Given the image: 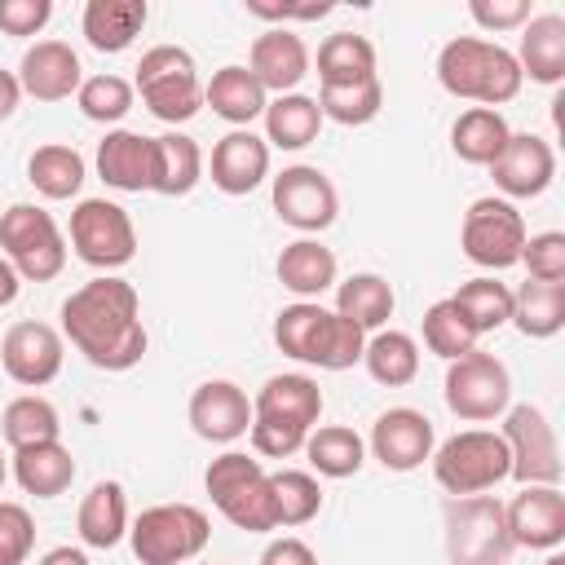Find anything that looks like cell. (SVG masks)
<instances>
[{
	"label": "cell",
	"instance_id": "cell-53",
	"mask_svg": "<svg viewBox=\"0 0 565 565\" xmlns=\"http://www.w3.org/2000/svg\"><path fill=\"white\" fill-rule=\"evenodd\" d=\"M18 102H22V84H18L13 71L0 66V119H9V115L18 110Z\"/></svg>",
	"mask_w": 565,
	"mask_h": 565
},
{
	"label": "cell",
	"instance_id": "cell-49",
	"mask_svg": "<svg viewBox=\"0 0 565 565\" xmlns=\"http://www.w3.org/2000/svg\"><path fill=\"white\" fill-rule=\"evenodd\" d=\"M49 18H53V0H0L4 35H40Z\"/></svg>",
	"mask_w": 565,
	"mask_h": 565
},
{
	"label": "cell",
	"instance_id": "cell-9",
	"mask_svg": "<svg viewBox=\"0 0 565 565\" xmlns=\"http://www.w3.org/2000/svg\"><path fill=\"white\" fill-rule=\"evenodd\" d=\"M0 247L18 278L31 282H49L66 265V238L57 221L35 203H13L9 212H0Z\"/></svg>",
	"mask_w": 565,
	"mask_h": 565
},
{
	"label": "cell",
	"instance_id": "cell-27",
	"mask_svg": "<svg viewBox=\"0 0 565 565\" xmlns=\"http://www.w3.org/2000/svg\"><path fill=\"white\" fill-rule=\"evenodd\" d=\"M203 102L212 106V115H221L234 128H247L252 119L265 115L269 93L256 84V75L247 66H221L207 84H203Z\"/></svg>",
	"mask_w": 565,
	"mask_h": 565
},
{
	"label": "cell",
	"instance_id": "cell-38",
	"mask_svg": "<svg viewBox=\"0 0 565 565\" xmlns=\"http://www.w3.org/2000/svg\"><path fill=\"white\" fill-rule=\"evenodd\" d=\"M362 362L371 371L375 384L384 388H402L419 375V344L406 331H375L362 349Z\"/></svg>",
	"mask_w": 565,
	"mask_h": 565
},
{
	"label": "cell",
	"instance_id": "cell-14",
	"mask_svg": "<svg viewBox=\"0 0 565 565\" xmlns=\"http://www.w3.org/2000/svg\"><path fill=\"white\" fill-rule=\"evenodd\" d=\"M274 212L300 234H322L340 212V194L322 168L291 163L274 177Z\"/></svg>",
	"mask_w": 565,
	"mask_h": 565
},
{
	"label": "cell",
	"instance_id": "cell-4",
	"mask_svg": "<svg viewBox=\"0 0 565 565\" xmlns=\"http://www.w3.org/2000/svg\"><path fill=\"white\" fill-rule=\"evenodd\" d=\"M203 486L216 503V512L247 534H265L278 530V512H274V486L269 472L260 468V459L243 455V450H225L207 463Z\"/></svg>",
	"mask_w": 565,
	"mask_h": 565
},
{
	"label": "cell",
	"instance_id": "cell-52",
	"mask_svg": "<svg viewBox=\"0 0 565 565\" xmlns=\"http://www.w3.org/2000/svg\"><path fill=\"white\" fill-rule=\"evenodd\" d=\"M256 18H269V22H287V18H327L331 13V4H300V9H269V4H247Z\"/></svg>",
	"mask_w": 565,
	"mask_h": 565
},
{
	"label": "cell",
	"instance_id": "cell-25",
	"mask_svg": "<svg viewBox=\"0 0 565 565\" xmlns=\"http://www.w3.org/2000/svg\"><path fill=\"white\" fill-rule=\"evenodd\" d=\"M521 75L534 84H561L565 79V18L561 13H534L521 31V53H516Z\"/></svg>",
	"mask_w": 565,
	"mask_h": 565
},
{
	"label": "cell",
	"instance_id": "cell-56",
	"mask_svg": "<svg viewBox=\"0 0 565 565\" xmlns=\"http://www.w3.org/2000/svg\"><path fill=\"white\" fill-rule=\"evenodd\" d=\"M543 565H565V556H561V552H552V556H547Z\"/></svg>",
	"mask_w": 565,
	"mask_h": 565
},
{
	"label": "cell",
	"instance_id": "cell-47",
	"mask_svg": "<svg viewBox=\"0 0 565 565\" xmlns=\"http://www.w3.org/2000/svg\"><path fill=\"white\" fill-rule=\"evenodd\" d=\"M35 547V521L22 503L0 499V565H26Z\"/></svg>",
	"mask_w": 565,
	"mask_h": 565
},
{
	"label": "cell",
	"instance_id": "cell-19",
	"mask_svg": "<svg viewBox=\"0 0 565 565\" xmlns=\"http://www.w3.org/2000/svg\"><path fill=\"white\" fill-rule=\"evenodd\" d=\"M18 84H22V93L35 97V102H66V97L79 93V84H84L79 53H75L66 40H35V44L22 53Z\"/></svg>",
	"mask_w": 565,
	"mask_h": 565
},
{
	"label": "cell",
	"instance_id": "cell-20",
	"mask_svg": "<svg viewBox=\"0 0 565 565\" xmlns=\"http://www.w3.org/2000/svg\"><path fill=\"white\" fill-rule=\"evenodd\" d=\"M190 428L203 441H238L252 428V402L234 380H203L190 393Z\"/></svg>",
	"mask_w": 565,
	"mask_h": 565
},
{
	"label": "cell",
	"instance_id": "cell-11",
	"mask_svg": "<svg viewBox=\"0 0 565 565\" xmlns=\"http://www.w3.org/2000/svg\"><path fill=\"white\" fill-rule=\"evenodd\" d=\"M71 247L93 269H119L137 256L132 216L110 199H79L71 212Z\"/></svg>",
	"mask_w": 565,
	"mask_h": 565
},
{
	"label": "cell",
	"instance_id": "cell-30",
	"mask_svg": "<svg viewBox=\"0 0 565 565\" xmlns=\"http://www.w3.org/2000/svg\"><path fill=\"white\" fill-rule=\"evenodd\" d=\"M508 137H512V128H508V119H503L499 110L472 106V110H463V115L455 119V128H450V150H455L463 163H472V168H490V163L499 159V150L508 146Z\"/></svg>",
	"mask_w": 565,
	"mask_h": 565
},
{
	"label": "cell",
	"instance_id": "cell-29",
	"mask_svg": "<svg viewBox=\"0 0 565 565\" xmlns=\"http://www.w3.org/2000/svg\"><path fill=\"white\" fill-rule=\"evenodd\" d=\"M278 282L300 300H318L327 287H335V252L318 238L287 243L278 256Z\"/></svg>",
	"mask_w": 565,
	"mask_h": 565
},
{
	"label": "cell",
	"instance_id": "cell-45",
	"mask_svg": "<svg viewBox=\"0 0 565 565\" xmlns=\"http://www.w3.org/2000/svg\"><path fill=\"white\" fill-rule=\"evenodd\" d=\"M132 97L137 88L124 79V75H88L75 93L79 110L93 119V124H119L128 110H132Z\"/></svg>",
	"mask_w": 565,
	"mask_h": 565
},
{
	"label": "cell",
	"instance_id": "cell-22",
	"mask_svg": "<svg viewBox=\"0 0 565 565\" xmlns=\"http://www.w3.org/2000/svg\"><path fill=\"white\" fill-rule=\"evenodd\" d=\"M269 177V146L252 128H234L212 146V185L221 194H252Z\"/></svg>",
	"mask_w": 565,
	"mask_h": 565
},
{
	"label": "cell",
	"instance_id": "cell-48",
	"mask_svg": "<svg viewBox=\"0 0 565 565\" xmlns=\"http://www.w3.org/2000/svg\"><path fill=\"white\" fill-rule=\"evenodd\" d=\"M252 450L265 455V459H287L296 450H305V437L300 428H287V424H269V419H252Z\"/></svg>",
	"mask_w": 565,
	"mask_h": 565
},
{
	"label": "cell",
	"instance_id": "cell-2",
	"mask_svg": "<svg viewBox=\"0 0 565 565\" xmlns=\"http://www.w3.org/2000/svg\"><path fill=\"white\" fill-rule=\"evenodd\" d=\"M437 79L450 97H463V102H477L490 110L512 102L525 84L516 53L494 40H481V35H455L437 53Z\"/></svg>",
	"mask_w": 565,
	"mask_h": 565
},
{
	"label": "cell",
	"instance_id": "cell-57",
	"mask_svg": "<svg viewBox=\"0 0 565 565\" xmlns=\"http://www.w3.org/2000/svg\"><path fill=\"white\" fill-rule=\"evenodd\" d=\"M4 477H9V468H4V455H0V486H4Z\"/></svg>",
	"mask_w": 565,
	"mask_h": 565
},
{
	"label": "cell",
	"instance_id": "cell-28",
	"mask_svg": "<svg viewBox=\"0 0 565 565\" xmlns=\"http://www.w3.org/2000/svg\"><path fill=\"white\" fill-rule=\"evenodd\" d=\"M13 481L35 499H57L75 481V459L62 441H40V446L13 450Z\"/></svg>",
	"mask_w": 565,
	"mask_h": 565
},
{
	"label": "cell",
	"instance_id": "cell-34",
	"mask_svg": "<svg viewBox=\"0 0 565 565\" xmlns=\"http://www.w3.org/2000/svg\"><path fill=\"white\" fill-rule=\"evenodd\" d=\"M512 322L530 340H547L565 327V282H534L525 278L512 291Z\"/></svg>",
	"mask_w": 565,
	"mask_h": 565
},
{
	"label": "cell",
	"instance_id": "cell-46",
	"mask_svg": "<svg viewBox=\"0 0 565 565\" xmlns=\"http://www.w3.org/2000/svg\"><path fill=\"white\" fill-rule=\"evenodd\" d=\"M521 265L530 269L534 282H565V234L561 230L530 234L521 247Z\"/></svg>",
	"mask_w": 565,
	"mask_h": 565
},
{
	"label": "cell",
	"instance_id": "cell-1",
	"mask_svg": "<svg viewBox=\"0 0 565 565\" xmlns=\"http://www.w3.org/2000/svg\"><path fill=\"white\" fill-rule=\"evenodd\" d=\"M62 335L97 366V371H128L146 358V327H141V296L132 282L102 274L88 278L79 291L62 300Z\"/></svg>",
	"mask_w": 565,
	"mask_h": 565
},
{
	"label": "cell",
	"instance_id": "cell-17",
	"mask_svg": "<svg viewBox=\"0 0 565 565\" xmlns=\"http://www.w3.org/2000/svg\"><path fill=\"white\" fill-rule=\"evenodd\" d=\"M508 534L516 547L556 552L565 543V494L561 486H521L512 503H503Z\"/></svg>",
	"mask_w": 565,
	"mask_h": 565
},
{
	"label": "cell",
	"instance_id": "cell-35",
	"mask_svg": "<svg viewBox=\"0 0 565 565\" xmlns=\"http://www.w3.org/2000/svg\"><path fill=\"white\" fill-rule=\"evenodd\" d=\"M393 305H397L393 287L380 274H353L335 287V313L362 331H384V322L393 318Z\"/></svg>",
	"mask_w": 565,
	"mask_h": 565
},
{
	"label": "cell",
	"instance_id": "cell-15",
	"mask_svg": "<svg viewBox=\"0 0 565 565\" xmlns=\"http://www.w3.org/2000/svg\"><path fill=\"white\" fill-rule=\"evenodd\" d=\"M62 335L49 322H13L0 340V362L4 375L22 388H40L49 380H57L62 371Z\"/></svg>",
	"mask_w": 565,
	"mask_h": 565
},
{
	"label": "cell",
	"instance_id": "cell-40",
	"mask_svg": "<svg viewBox=\"0 0 565 565\" xmlns=\"http://www.w3.org/2000/svg\"><path fill=\"white\" fill-rule=\"evenodd\" d=\"M0 433H4V441H9L13 450H26V446H40V441H57L62 419H57L53 402H44V397H35V393H22V397H13V402L4 406Z\"/></svg>",
	"mask_w": 565,
	"mask_h": 565
},
{
	"label": "cell",
	"instance_id": "cell-23",
	"mask_svg": "<svg viewBox=\"0 0 565 565\" xmlns=\"http://www.w3.org/2000/svg\"><path fill=\"white\" fill-rule=\"evenodd\" d=\"M322 415V388L309 375H269L252 402V419H269V424H287L300 433H313Z\"/></svg>",
	"mask_w": 565,
	"mask_h": 565
},
{
	"label": "cell",
	"instance_id": "cell-44",
	"mask_svg": "<svg viewBox=\"0 0 565 565\" xmlns=\"http://www.w3.org/2000/svg\"><path fill=\"white\" fill-rule=\"evenodd\" d=\"M269 486H274V512H278V525H305L322 512V486L313 472H300V468H282V472H269Z\"/></svg>",
	"mask_w": 565,
	"mask_h": 565
},
{
	"label": "cell",
	"instance_id": "cell-12",
	"mask_svg": "<svg viewBox=\"0 0 565 565\" xmlns=\"http://www.w3.org/2000/svg\"><path fill=\"white\" fill-rule=\"evenodd\" d=\"M525 216L508 203V199H477L468 212H463V230H459V243H463V256L481 269H508V265H521V247H525Z\"/></svg>",
	"mask_w": 565,
	"mask_h": 565
},
{
	"label": "cell",
	"instance_id": "cell-24",
	"mask_svg": "<svg viewBox=\"0 0 565 565\" xmlns=\"http://www.w3.org/2000/svg\"><path fill=\"white\" fill-rule=\"evenodd\" d=\"M97 172L115 190H128V194L150 190V181H154V137L128 132V128L106 132L97 141Z\"/></svg>",
	"mask_w": 565,
	"mask_h": 565
},
{
	"label": "cell",
	"instance_id": "cell-10",
	"mask_svg": "<svg viewBox=\"0 0 565 565\" xmlns=\"http://www.w3.org/2000/svg\"><path fill=\"white\" fill-rule=\"evenodd\" d=\"M512 402V375L494 353H463L446 366V406L468 419V424H486L499 419Z\"/></svg>",
	"mask_w": 565,
	"mask_h": 565
},
{
	"label": "cell",
	"instance_id": "cell-55",
	"mask_svg": "<svg viewBox=\"0 0 565 565\" xmlns=\"http://www.w3.org/2000/svg\"><path fill=\"white\" fill-rule=\"evenodd\" d=\"M40 565H88V556L79 547H53L40 556Z\"/></svg>",
	"mask_w": 565,
	"mask_h": 565
},
{
	"label": "cell",
	"instance_id": "cell-32",
	"mask_svg": "<svg viewBox=\"0 0 565 565\" xmlns=\"http://www.w3.org/2000/svg\"><path fill=\"white\" fill-rule=\"evenodd\" d=\"M199 177H203V150L194 137H185V132L154 137V181H150L154 194H168V199L190 194L199 185Z\"/></svg>",
	"mask_w": 565,
	"mask_h": 565
},
{
	"label": "cell",
	"instance_id": "cell-21",
	"mask_svg": "<svg viewBox=\"0 0 565 565\" xmlns=\"http://www.w3.org/2000/svg\"><path fill=\"white\" fill-rule=\"evenodd\" d=\"M247 71L256 75V84L265 93H291L305 75H309V44L287 31V26H274L265 35L252 40V57H247Z\"/></svg>",
	"mask_w": 565,
	"mask_h": 565
},
{
	"label": "cell",
	"instance_id": "cell-36",
	"mask_svg": "<svg viewBox=\"0 0 565 565\" xmlns=\"http://www.w3.org/2000/svg\"><path fill=\"white\" fill-rule=\"evenodd\" d=\"M318 79L322 84H362L375 79V44L358 31H335L318 44Z\"/></svg>",
	"mask_w": 565,
	"mask_h": 565
},
{
	"label": "cell",
	"instance_id": "cell-33",
	"mask_svg": "<svg viewBox=\"0 0 565 565\" xmlns=\"http://www.w3.org/2000/svg\"><path fill=\"white\" fill-rule=\"evenodd\" d=\"M322 128V110L305 93H282L265 106V146L278 150H305Z\"/></svg>",
	"mask_w": 565,
	"mask_h": 565
},
{
	"label": "cell",
	"instance_id": "cell-5",
	"mask_svg": "<svg viewBox=\"0 0 565 565\" xmlns=\"http://www.w3.org/2000/svg\"><path fill=\"white\" fill-rule=\"evenodd\" d=\"M508 472H512L508 446H503V437L490 433V428H463V433L446 437V441L433 450V477H437V486H441L450 499L486 494V490H494Z\"/></svg>",
	"mask_w": 565,
	"mask_h": 565
},
{
	"label": "cell",
	"instance_id": "cell-31",
	"mask_svg": "<svg viewBox=\"0 0 565 565\" xmlns=\"http://www.w3.org/2000/svg\"><path fill=\"white\" fill-rule=\"evenodd\" d=\"M75 525H79V539L88 547H115L128 534V499H124V486L119 481H97L84 494Z\"/></svg>",
	"mask_w": 565,
	"mask_h": 565
},
{
	"label": "cell",
	"instance_id": "cell-13",
	"mask_svg": "<svg viewBox=\"0 0 565 565\" xmlns=\"http://www.w3.org/2000/svg\"><path fill=\"white\" fill-rule=\"evenodd\" d=\"M499 437L512 459L508 477H516L521 486H561V446H556L552 419L539 406H530V402L508 406Z\"/></svg>",
	"mask_w": 565,
	"mask_h": 565
},
{
	"label": "cell",
	"instance_id": "cell-43",
	"mask_svg": "<svg viewBox=\"0 0 565 565\" xmlns=\"http://www.w3.org/2000/svg\"><path fill=\"white\" fill-rule=\"evenodd\" d=\"M424 344L437 358H446V362H455V358H463V353L477 349V331H472V322L463 318V309L450 296L446 300H433L424 309Z\"/></svg>",
	"mask_w": 565,
	"mask_h": 565
},
{
	"label": "cell",
	"instance_id": "cell-42",
	"mask_svg": "<svg viewBox=\"0 0 565 565\" xmlns=\"http://www.w3.org/2000/svg\"><path fill=\"white\" fill-rule=\"evenodd\" d=\"M450 300L463 309V318L472 322L477 335L499 331L503 322H512V287L499 282V278H468Z\"/></svg>",
	"mask_w": 565,
	"mask_h": 565
},
{
	"label": "cell",
	"instance_id": "cell-18",
	"mask_svg": "<svg viewBox=\"0 0 565 565\" xmlns=\"http://www.w3.org/2000/svg\"><path fill=\"white\" fill-rule=\"evenodd\" d=\"M490 177L508 199H534L556 177V150L539 132H512L499 159L490 163Z\"/></svg>",
	"mask_w": 565,
	"mask_h": 565
},
{
	"label": "cell",
	"instance_id": "cell-8",
	"mask_svg": "<svg viewBox=\"0 0 565 565\" xmlns=\"http://www.w3.org/2000/svg\"><path fill=\"white\" fill-rule=\"evenodd\" d=\"M146 102V110L163 124H185L199 115L203 106V84H199V66L185 49L177 44H154L141 53L137 62V84H132Z\"/></svg>",
	"mask_w": 565,
	"mask_h": 565
},
{
	"label": "cell",
	"instance_id": "cell-50",
	"mask_svg": "<svg viewBox=\"0 0 565 565\" xmlns=\"http://www.w3.org/2000/svg\"><path fill=\"white\" fill-rule=\"evenodd\" d=\"M472 22L486 26V31H508V26H525L534 13H530V0H472L468 4Z\"/></svg>",
	"mask_w": 565,
	"mask_h": 565
},
{
	"label": "cell",
	"instance_id": "cell-54",
	"mask_svg": "<svg viewBox=\"0 0 565 565\" xmlns=\"http://www.w3.org/2000/svg\"><path fill=\"white\" fill-rule=\"evenodd\" d=\"M18 291H22V278H18V269L0 256V309H4V305H13V300H18Z\"/></svg>",
	"mask_w": 565,
	"mask_h": 565
},
{
	"label": "cell",
	"instance_id": "cell-39",
	"mask_svg": "<svg viewBox=\"0 0 565 565\" xmlns=\"http://www.w3.org/2000/svg\"><path fill=\"white\" fill-rule=\"evenodd\" d=\"M305 455H309L318 477H335L340 481V477H353L362 468L366 441L353 428H344V424H322V428H313L305 437Z\"/></svg>",
	"mask_w": 565,
	"mask_h": 565
},
{
	"label": "cell",
	"instance_id": "cell-16",
	"mask_svg": "<svg viewBox=\"0 0 565 565\" xmlns=\"http://www.w3.org/2000/svg\"><path fill=\"white\" fill-rule=\"evenodd\" d=\"M437 433L433 419L415 406H393L371 424V455L388 468V472H411L424 459H433Z\"/></svg>",
	"mask_w": 565,
	"mask_h": 565
},
{
	"label": "cell",
	"instance_id": "cell-3",
	"mask_svg": "<svg viewBox=\"0 0 565 565\" xmlns=\"http://www.w3.org/2000/svg\"><path fill=\"white\" fill-rule=\"evenodd\" d=\"M274 344L296 362L322 371H349L353 362H362L366 331L340 318L335 309H322L318 300H296L274 318Z\"/></svg>",
	"mask_w": 565,
	"mask_h": 565
},
{
	"label": "cell",
	"instance_id": "cell-41",
	"mask_svg": "<svg viewBox=\"0 0 565 565\" xmlns=\"http://www.w3.org/2000/svg\"><path fill=\"white\" fill-rule=\"evenodd\" d=\"M322 119H335L344 128H358V124H371L384 106V88H380V75L375 79H362V84H322V93L313 97Z\"/></svg>",
	"mask_w": 565,
	"mask_h": 565
},
{
	"label": "cell",
	"instance_id": "cell-7",
	"mask_svg": "<svg viewBox=\"0 0 565 565\" xmlns=\"http://www.w3.org/2000/svg\"><path fill=\"white\" fill-rule=\"evenodd\" d=\"M512 534L494 494H463L446 503V556L450 565H508Z\"/></svg>",
	"mask_w": 565,
	"mask_h": 565
},
{
	"label": "cell",
	"instance_id": "cell-6",
	"mask_svg": "<svg viewBox=\"0 0 565 565\" xmlns=\"http://www.w3.org/2000/svg\"><path fill=\"white\" fill-rule=\"evenodd\" d=\"M128 539L141 565H185L207 547L212 521L194 503H154L128 525Z\"/></svg>",
	"mask_w": 565,
	"mask_h": 565
},
{
	"label": "cell",
	"instance_id": "cell-37",
	"mask_svg": "<svg viewBox=\"0 0 565 565\" xmlns=\"http://www.w3.org/2000/svg\"><path fill=\"white\" fill-rule=\"evenodd\" d=\"M26 181L44 194V199H75L84 185V154L75 146L49 141L26 159Z\"/></svg>",
	"mask_w": 565,
	"mask_h": 565
},
{
	"label": "cell",
	"instance_id": "cell-26",
	"mask_svg": "<svg viewBox=\"0 0 565 565\" xmlns=\"http://www.w3.org/2000/svg\"><path fill=\"white\" fill-rule=\"evenodd\" d=\"M150 18L146 0H88L84 4V40L97 53H124Z\"/></svg>",
	"mask_w": 565,
	"mask_h": 565
},
{
	"label": "cell",
	"instance_id": "cell-51",
	"mask_svg": "<svg viewBox=\"0 0 565 565\" xmlns=\"http://www.w3.org/2000/svg\"><path fill=\"white\" fill-rule=\"evenodd\" d=\"M260 565H318V556L305 539H274L260 552Z\"/></svg>",
	"mask_w": 565,
	"mask_h": 565
}]
</instances>
